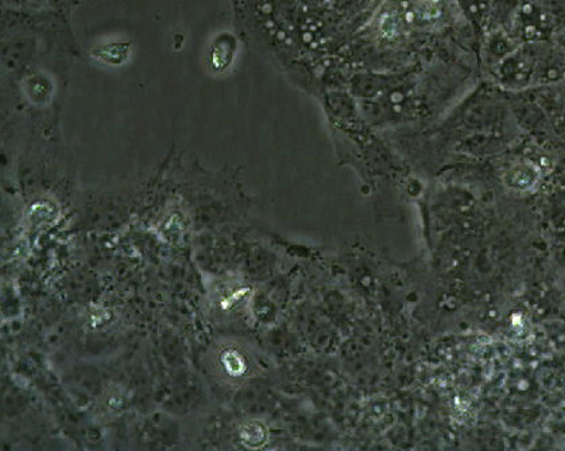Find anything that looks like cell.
Masks as SVG:
<instances>
[{"mask_svg": "<svg viewBox=\"0 0 565 451\" xmlns=\"http://www.w3.org/2000/svg\"><path fill=\"white\" fill-rule=\"evenodd\" d=\"M537 175L536 169L531 167H520L514 169L513 172H510L509 185L524 191V189L532 187L536 184Z\"/></svg>", "mask_w": 565, "mask_h": 451, "instance_id": "7a4b0ae2", "label": "cell"}, {"mask_svg": "<svg viewBox=\"0 0 565 451\" xmlns=\"http://www.w3.org/2000/svg\"><path fill=\"white\" fill-rule=\"evenodd\" d=\"M443 0H417L413 15L418 22L434 23L443 15Z\"/></svg>", "mask_w": 565, "mask_h": 451, "instance_id": "6da1fadb", "label": "cell"}]
</instances>
